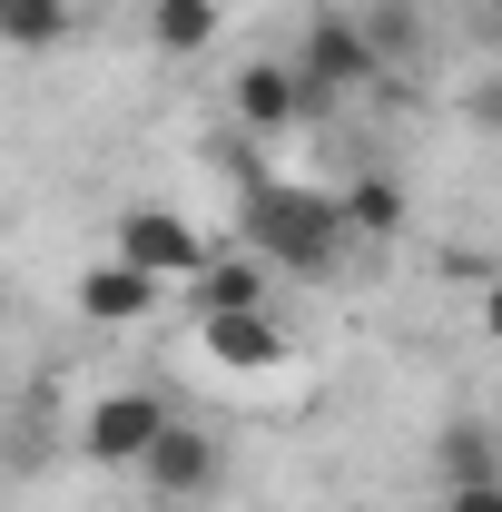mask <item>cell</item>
I'll return each instance as SVG.
<instances>
[{
	"label": "cell",
	"instance_id": "6da1fadb",
	"mask_svg": "<svg viewBox=\"0 0 502 512\" xmlns=\"http://www.w3.org/2000/svg\"><path fill=\"white\" fill-rule=\"evenodd\" d=\"M237 237H247L256 266H286V276H335L345 247H355V227H345V207L306 178H266V188L237 197Z\"/></svg>",
	"mask_w": 502,
	"mask_h": 512
},
{
	"label": "cell",
	"instance_id": "7a4b0ae2",
	"mask_svg": "<svg viewBox=\"0 0 502 512\" xmlns=\"http://www.w3.org/2000/svg\"><path fill=\"white\" fill-rule=\"evenodd\" d=\"M296 89H306L315 119H335V99H355V89H394V60L375 50V30L355 20V10H315L306 20V50H296Z\"/></svg>",
	"mask_w": 502,
	"mask_h": 512
},
{
	"label": "cell",
	"instance_id": "3957f363",
	"mask_svg": "<svg viewBox=\"0 0 502 512\" xmlns=\"http://www.w3.org/2000/svg\"><path fill=\"white\" fill-rule=\"evenodd\" d=\"M138 473V503H168V512H197L227 493V444L207 434V424H188V414H168L158 424V444L128 463Z\"/></svg>",
	"mask_w": 502,
	"mask_h": 512
},
{
	"label": "cell",
	"instance_id": "277c9868",
	"mask_svg": "<svg viewBox=\"0 0 502 512\" xmlns=\"http://www.w3.org/2000/svg\"><path fill=\"white\" fill-rule=\"evenodd\" d=\"M158 424H168V394L119 384V394H99V404L79 414V453H89V463H109V473H128L138 453L158 444Z\"/></svg>",
	"mask_w": 502,
	"mask_h": 512
},
{
	"label": "cell",
	"instance_id": "5b68a950",
	"mask_svg": "<svg viewBox=\"0 0 502 512\" xmlns=\"http://www.w3.org/2000/svg\"><path fill=\"white\" fill-rule=\"evenodd\" d=\"M109 256H128V266L158 276V286H188L197 266H207V237H197L178 207H128L119 237H109Z\"/></svg>",
	"mask_w": 502,
	"mask_h": 512
},
{
	"label": "cell",
	"instance_id": "8992f818",
	"mask_svg": "<svg viewBox=\"0 0 502 512\" xmlns=\"http://www.w3.org/2000/svg\"><path fill=\"white\" fill-rule=\"evenodd\" d=\"M227 119L247 128V138H296V128H315V109H306V89H296L286 60H247L227 79Z\"/></svg>",
	"mask_w": 502,
	"mask_h": 512
},
{
	"label": "cell",
	"instance_id": "52a82bcc",
	"mask_svg": "<svg viewBox=\"0 0 502 512\" xmlns=\"http://www.w3.org/2000/svg\"><path fill=\"white\" fill-rule=\"evenodd\" d=\"M197 355L217 375H276L286 365V335H276L266 306H247V316H197Z\"/></svg>",
	"mask_w": 502,
	"mask_h": 512
},
{
	"label": "cell",
	"instance_id": "ba28073f",
	"mask_svg": "<svg viewBox=\"0 0 502 512\" xmlns=\"http://www.w3.org/2000/svg\"><path fill=\"white\" fill-rule=\"evenodd\" d=\"M79 316H89V325H148V316H158V276H138L128 256L79 266Z\"/></svg>",
	"mask_w": 502,
	"mask_h": 512
},
{
	"label": "cell",
	"instance_id": "9c48e42d",
	"mask_svg": "<svg viewBox=\"0 0 502 512\" xmlns=\"http://www.w3.org/2000/svg\"><path fill=\"white\" fill-rule=\"evenodd\" d=\"M434 473L443 483H502V434L483 424V414H453L434 434Z\"/></svg>",
	"mask_w": 502,
	"mask_h": 512
},
{
	"label": "cell",
	"instance_id": "30bf717a",
	"mask_svg": "<svg viewBox=\"0 0 502 512\" xmlns=\"http://www.w3.org/2000/svg\"><path fill=\"white\" fill-rule=\"evenodd\" d=\"M217 30H227V0H148V40H158L168 60L217 50Z\"/></svg>",
	"mask_w": 502,
	"mask_h": 512
},
{
	"label": "cell",
	"instance_id": "8fae6325",
	"mask_svg": "<svg viewBox=\"0 0 502 512\" xmlns=\"http://www.w3.org/2000/svg\"><path fill=\"white\" fill-rule=\"evenodd\" d=\"M188 286H197V316H247V306H266V266H256V256H217L207 247V266H197Z\"/></svg>",
	"mask_w": 502,
	"mask_h": 512
},
{
	"label": "cell",
	"instance_id": "7c38bea8",
	"mask_svg": "<svg viewBox=\"0 0 502 512\" xmlns=\"http://www.w3.org/2000/svg\"><path fill=\"white\" fill-rule=\"evenodd\" d=\"M335 207H345V227H355V237H375V247L394 237V227H404V188H394L384 168H365V178L335 197Z\"/></svg>",
	"mask_w": 502,
	"mask_h": 512
},
{
	"label": "cell",
	"instance_id": "4fadbf2b",
	"mask_svg": "<svg viewBox=\"0 0 502 512\" xmlns=\"http://www.w3.org/2000/svg\"><path fill=\"white\" fill-rule=\"evenodd\" d=\"M69 0H0V50H60Z\"/></svg>",
	"mask_w": 502,
	"mask_h": 512
},
{
	"label": "cell",
	"instance_id": "5bb4252c",
	"mask_svg": "<svg viewBox=\"0 0 502 512\" xmlns=\"http://www.w3.org/2000/svg\"><path fill=\"white\" fill-rule=\"evenodd\" d=\"M443 276H453V286H493L502 266H493L483 247H443Z\"/></svg>",
	"mask_w": 502,
	"mask_h": 512
},
{
	"label": "cell",
	"instance_id": "9a60e30c",
	"mask_svg": "<svg viewBox=\"0 0 502 512\" xmlns=\"http://www.w3.org/2000/svg\"><path fill=\"white\" fill-rule=\"evenodd\" d=\"M443 512H502V483H443Z\"/></svg>",
	"mask_w": 502,
	"mask_h": 512
},
{
	"label": "cell",
	"instance_id": "2e32d148",
	"mask_svg": "<svg viewBox=\"0 0 502 512\" xmlns=\"http://www.w3.org/2000/svg\"><path fill=\"white\" fill-rule=\"evenodd\" d=\"M473 119H483V128L502 138V79H483V89H473Z\"/></svg>",
	"mask_w": 502,
	"mask_h": 512
},
{
	"label": "cell",
	"instance_id": "e0dca14e",
	"mask_svg": "<svg viewBox=\"0 0 502 512\" xmlns=\"http://www.w3.org/2000/svg\"><path fill=\"white\" fill-rule=\"evenodd\" d=\"M483 335H493V345H502V276H493V286H483Z\"/></svg>",
	"mask_w": 502,
	"mask_h": 512
},
{
	"label": "cell",
	"instance_id": "ac0fdd59",
	"mask_svg": "<svg viewBox=\"0 0 502 512\" xmlns=\"http://www.w3.org/2000/svg\"><path fill=\"white\" fill-rule=\"evenodd\" d=\"M148 512H168V503H148Z\"/></svg>",
	"mask_w": 502,
	"mask_h": 512
}]
</instances>
